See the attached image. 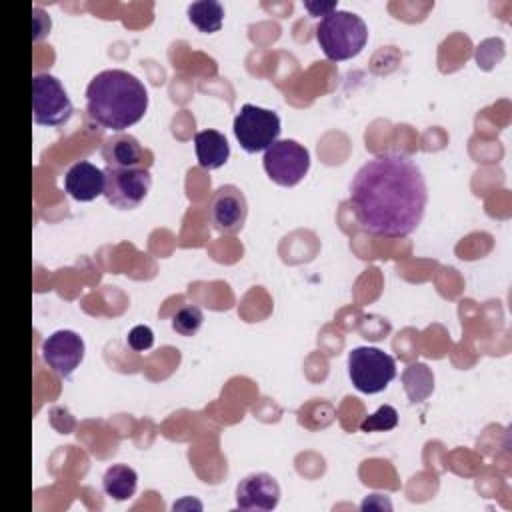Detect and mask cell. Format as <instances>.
<instances>
[{
    "label": "cell",
    "instance_id": "12",
    "mask_svg": "<svg viewBox=\"0 0 512 512\" xmlns=\"http://www.w3.org/2000/svg\"><path fill=\"white\" fill-rule=\"evenodd\" d=\"M106 174L88 160L72 164L64 176V190L78 202H92L104 194Z\"/></svg>",
    "mask_w": 512,
    "mask_h": 512
},
{
    "label": "cell",
    "instance_id": "8",
    "mask_svg": "<svg viewBox=\"0 0 512 512\" xmlns=\"http://www.w3.org/2000/svg\"><path fill=\"white\" fill-rule=\"evenodd\" d=\"M106 186L104 196L106 200L120 208V210H132L138 208L144 198L148 196L152 176L148 168H110L106 166Z\"/></svg>",
    "mask_w": 512,
    "mask_h": 512
},
{
    "label": "cell",
    "instance_id": "2",
    "mask_svg": "<svg viewBox=\"0 0 512 512\" xmlns=\"http://www.w3.org/2000/svg\"><path fill=\"white\" fill-rule=\"evenodd\" d=\"M146 110L148 90L126 70H102L86 88V112L102 128L122 132L140 122Z\"/></svg>",
    "mask_w": 512,
    "mask_h": 512
},
{
    "label": "cell",
    "instance_id": "17",
    "mask_svg": "<svg viewBox=\"0 0 512 512\" xmlns=\"http://www.w3.org/2000/svg\"><path fill=\"white\" fill-rule=\"evenodd\" d=\"M204 322V314L198 306H184L180 308L174 318H172V328L180 334V336H194L200 326Z\"/></svg>",
    "mask_w": 512,
    "mask_h": 512
},
{
    "label": "cell",
    "instance_id": "10",
    "mask_svg": "<svg viewBox=\"0 0 512 512\" xmlns=\"http://www.w3.org/2000/svg\"><path fill=\"white\" fill-rule=\"evenodd\" d=\"M84 352V340L74 330H56L42 342V358L60 378H68L80 366Z\"/></svg>",
    "mask_w": 512,
    "mask_h": 512
},
{
    "label": "cell",
    "instance_id": "14",
    "mask_svg": "<svg viewBox=\"0 0 512 512\" xmlns=\"http://www.w3.org/2000/svg\"><path fill=\"white\" fill-rule=\"evenodd\" d=\"M194 148L200 168L216 170L230 158V144L218 130H200L194 134Z\"/></svg>",
    "mask_w": 512,
    "mask_h": 512
},
{
    "label": "cell",
    "instance_id": "9",
    "mask_svg": "<svg viewBox=\"0 0 512 512\" xmlns=\"http://www.w3.org/2000/svg\"><path fill=\"white\" fill-rule=\"evenodd\" d=\"M248 218V202L244 192L234 184L216 188L208 200V220L220 234H236Z\"/></svg>",
    "mask_w": 512,
    "mask_h": 512
},
{
    "label": "cell",
    "instance_id": "20",
    "mask_svg": "<svg viewBox=\"0 0 512 512\" xmlns=\"http://www.w3.org/2000/svg\"><path fill=\"white\" fill-rule=\"evenodd\" d=\"M304 8L312 14V16H328L330 12H334V10H338L336 8V2H312V0H308V2H304Z\"/></svg>",
    "mask_w": 512,
    "mask_h": 512
},
{
    "label": "cell",
    "instance_id": "11",
    "mask_svg": "<svg viewBox=\"0 0 512 512\" xmlns=\"http://www.w3.org/2000/svg\"><path fill=\"white\" fill-rule=\"evenodd\" d=\"M280 486L274 476L254 472L244 476L236 486V506L246 512H268L278 506Z\"/></svg>",
    "mask_w": 512,
    "mask_h": 512
},
{
    "label": "cell",
    "instance_id": "16",
    "mask_svg": "<svg viewBox=\"0 0 512 512\" xmlns=\"http://www.w3.org/2000/svg\"><path fill=\"white\" fill-rule=\"evenodd\" d=\"M188 20L204 34H214L222 28L224 6L216 0H198L188 6Z\"/></svg>",
    "mask_w": 512,
    "mask_h": 512
},
{
    "label": "cell",
    "instance_id": "15",
    "mask_svg": "<svg viewBox=\"0 0 512 512\" xmlns=\"http://www.w3.org/2000/svg\"><path fill=\"white\" fill-rule=\"evenodd\" d=\"M138 486V474L128 464H114L102 476V488L106 496L122 502L134 496Z\"/></svg>",
    "mask_w": 512,
    "mask_h": 512
},
{
    "label": "cell",
    "instance_id": "1",
    "mask_svg": "<svg viewBox=\"0 0 512 512\" xmlns=\"http://www.w3.org/2000/svg\"><path fill=\"white\" fill-rule=\"evenodd\" d=\"M350 202L364 232L404 238L424 218L428 188L420 166L410 156L386 152L360 166L350 184Z\"/></svg>",
    "mask_w": 512,
    "mask_h": 512
},
{
    "label": "cell",
    "instance_id": "5",
    "mask_svg": "<svg viewBox=\"0 0 512 512\" xmlns=\"http://www.w3.org/2000/svg\"><path fill=\"white\" fill-rule=\"evenodd\" d=\"M72 112L74 106L56 76L42 72L32 78V118L38 126H62Z\"/></svg>",
    "mask_w": 512,
    "mask_h": 512
},
{
    "label": "cell",
    "instance_id": "6",
    "mask_svg": "<svg viewBox=\"0 0 512 512\" xmlns=\"http://www.w3.org/2000/svg\"><path fill=\"white\" fill-rule=\"evenodd\" d=\"M234 136L246 152H262L280 136V118L274 110L244 104L234 118Z\"/></svg>",
    "mask_w": 512,
    "mask_h": 512
},
{
    "label": "cell",
    "instance_id": "13",
    "mask_svg": "<svg viewBox=\"0 0 512 512\" xmlns=\"http://www.w3.org/2000/svg\"><path fill=\"white\" fill-rule=\"evenodd\" d=\"M102 158L110 168H138L142 164L144 150L132 134L118 132L104 140Z\"/></svg>",
    "mask_w": 512,
    "mask_h": 512
},
{
    "label": "cell",
    "instance_id": "4",
    "mask_svg": "<svg viewBox=\"0 0 512 512\" xmlns=\"http://www.w3.org/2000/svg\"><path fill=\"white\" fill-rule=\"evenodd\" d=\"M348 376L356 390L376 394L394 380L396 362L380 348L358 346L348 354Z\"/></svg>",
    "mask_w": 512,
    "mask_h": 512
},
{
    "label": "cell",
    "instance_id": "7",
    "mask_svg": "<svg viewBox=\"0 0 512 512\" xmlns=\"http://www.w3.org/2000/svg\"><path fill=\"white\" fill-rule=\"evenodd\" d=\"M264 170L280 186H296L310 170V152L296 140H276L264 150Z\"/></svg>",
    "mask_w": 512,
    "mask_h": 512
},
{
    "label": "cell",
    "instance_id": "3",
    "mask_svg": "<svg viewBox=\"0 0 512 512\" xmlns=\"http://www.w3.org/2000/svg\"><path fill=\"white\" fill-rule=\"evenodd\" d=\"M368 40L364 20L348 10H334L316 24V42L324 56L334 62L350 60L362 52Z\"/></svg>",
    "mask_w": 512,
    "mask_h": 512
},
{
    "label": "cell",
    "instance_id": "18",
    "mask_svg": "<svg viewBox=\"0 0 512 512\" xmlns=\"http://www.w3.org/2000/svg\"><path fill=\"white\" fill-rule=\"evenodd\" d=\"M398 424V412L396 408L384 404L380 406L374 414L366 416L360 422V430L362 432H382V430H392Z\"/></svg>",
    "mask_w": 512,
    "mask_h": 512
},
{
    "label": "cell",
    "instance_id": "19",
    "mask_svg": "<svg viewBox=\"0 0 512 512\" xmlns=\"http://www.w3.org/2000/svg\"><path fill=\"white\" fill-rule=\"evenodd\" d=\"M126 342H128V346H130L134 352H144V350L152 348V344H154V332H152L148 326L138 324V326H134V328L128 332Z\"/></svg>",
    "mask_w": 512,
    "mask_h": 512
}]
</instances>
